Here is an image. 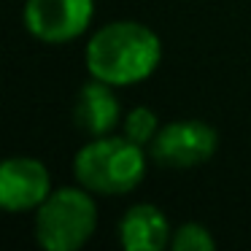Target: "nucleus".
<instances>
[{
  "label": "nucleus",
  "mask_w": 251,
  "mask_h": 251,
  "mask_svg": "<svg viewBox=\"0 0 251 251\" xmlns=\"http://www.w3.org/2000/svg\"><path fill=\"white\" fill-rule=\"evenodd\" d=\"M84 62L92 78L111 87H132L154 76L162 62V41L146 25L119 19L89 38Z\"/></svg>",
  "instance_id": "obj_1"
},
{
  "label": "nucleus",
  "mask_w": 251,
  "mask_h": 251,
  "mask_svg": "<svg viewBox=\"0 0 251 251\" xmlns=\"http://www.w3.org/2000/svg\"><path fill=\"white\" fill-rule=\"evenodd\" d=\"M73 176L95 195H130L146 176V146L127 135H100L73 157Z\"/></svg>",
  "instance_id": "obj_2"
},
{
  "label": "nucleus",
  "mask_w": 251,
  "mask_h": 251,
  "mask_svg": "<svg viewBox=\"0 0 251 251\" xmlns=\"http://www.w3.org/2000/svg\"><path fill=\"white\" fill-rule=\"evenodd\" d=\"M95 229L98 205L81 184L54 189L35 208V243L46 251H78Z\"/></svg>",
  "instance_id": "obj_3"
},
{
  "label": "nucleus",
  "mask_w": 251,
  "mask_h": 251,
  "mask_svg": "<svg viewBox=\"0 0 251 251\" xmlns=\"http://www.w3.org/2000/svg\"><path fill=\"white\" fill-rule=\"evenodd\" d=\"M151 159L162 168L189 170L205 165L219 149V132L202 119H176L159 127L151 141Z\"/></svg>",
  "instance_id": "obj_4"
},
{
  "label": "nucleus",
  "mask_w": 251,
  "mask_h": 251,
  "mask_svg": "<svg viewBox=\"0 0 251 251\" xmlns=\"http://www.w3.org/2000/svg\"><path fill=\"white\" fill-rule=\"evenodd\" d=\"M25 27L44 44H71L87 33L95 17V0H27Z\"/></svg>",
  "instance_id": "obj_5"
},
{
  "label": "nucleus",
  "mask_w": 251,
  "mask_h": 251,
  "mask_svg": "<svg viewBox=\"0 0 251 251\" xmlns=\"http://www.w3.org/2000/svg\"><path fill=\"white\" fill-rule=\"evenodd\" d=\"M51 195V176L35 157H8L0 165V205L8 213L35 211Z\"/></svg>",
  "instance_id": "obj_6"
},
{
  "label": "nucleus",
  "mask_w": 251,
  "mask_h": 251,
  "mask_svg": "<svg viewBox=\"0 0 251 251\" xmlns=\"http://www.w3.org/2000/svg\"><path fill=\"white\" fill-rule=\"evenodd\" d=\"M73 122L78 130L92 138L111 135V130L122 125V108L114 95V87L100 78L84 84L73 103Z\"/></svg>",
  "instance_id": "obj_7"
},
{
  "label": "nucleus",
  "mask_w": 251,
  "mask_h": 251,
  "mask_svg": "<svg viewBox=\"0 0 251 251\" xmlns=\"http://www.w3.org/2000/svg\"><path fill=\"white\" fill-rule=\"evenodd\" d=\"M173 229L170 222L157 205L138 202L122 216L119 243L125 251H162L170 246Z\"/></svg>",
  "instance_id": "obj_8"
},
{
  "label": "nucleus",
  "mask_w": 251,
  "mask_h": 251,
  "mask_svg": "<svg viewBox=\"0 0 251 251\" xmlns=\"http://www.w3.org/2000/svg\"><path fill=\"white\" fill-rule=\"evenodd\" d=\"M157 132H159V119L146 105H135L122 116V135H127L130 141L141 143V146H151Z\"/></svg>",
  "instance_id": "obj_9"
},
{
  "label": "nucleus",
  "mask_w": 251,
  "mask_h": 251,
  "mask_svg": "<svg viewBox=\"0 0 251 251\" xmlns=\"http://www.w3.org/2000/svg\"><path fill=\"white\" fill-rule=\"evenodd\" d=\"M170 249L173 251H211L216 249V240L208 232L205 224L200 222H186L170 238Z\"/></svg>",
  "instance_id": "obj_10"
}]
</instances>
